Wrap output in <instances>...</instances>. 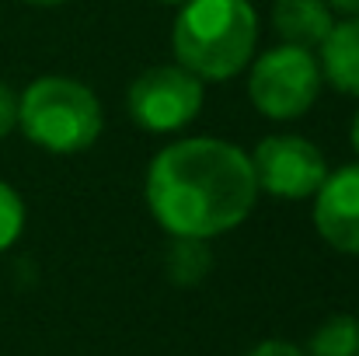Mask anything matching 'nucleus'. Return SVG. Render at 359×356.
Here are the masks:
<instances>
[{
    "instance_id": "f257e3e1",
    "label": "nucleus",
    "mask_w": 359,
    "mask_h": 356,
    "mask_svg": "<svg viewBox=\"0 0 359 356\" xmlns=\"http://www.w3.org/2000/svg\"><path fill=\"white\" fill-rule=\"evenodd\" d=\"M147 206L171 237H220L241 228L258 199L255 171L238 143L220 136L175 140L150 161Z\"/></svg>"
},
{
    "instance_id": "f03ea898",
    "label": "nucleus",
    "mask_w": 359,
    "mask_h": 356,
    "mask_svg": "<svg viewBox=\"0 0 359 356\" xmlns=\"http://www.w3.org/2000/svg\"><path fill=\"white\" fill-rule=\"evenodd\" d=\"M258 14L251 0H189L178 7L171 49L199 81H231L251 63Z\"/></svg>"
},
{
    "instance_id": "7ed1b4c3",
    "label": "nucleus",
    "mask_w": 359,
    "mask_h": 356,
    "mask_svg": "<svg viewBox=\"0 0 359 356\" xmlns=\"http://www.w3.org/2000/svg\"><path fill=\"white\" fill-rule=\"evenodd\" d=\"M18 126L21 133L49 150V154H77L88 150L102 136V102L95 91L74 77H39L18 98Z\"/></svg>"
},
{
    "instance_id": "20e7f679",
    "label": "nucleus",
    "mask_w": 359,
    "mask_h": 356,
    "mask_svg": "<svg viewBox=\"0 0 359 356\" xmlns=\"http://www.w3.org/2000/svg\"><path fill=\"white\" fill-rule=\"evenodd\" d=\"M321 63L314 49L300 46H276L265 49L248 74V98L265 119L290 122L311 112V105L321 95Z\"/></svg>"
},
{
    "instance_id": "39448f33",
    "label": "nucleus",
    "mask_w": 359,
    "mask_h": 356,
    "mask_svg": "<svg viewBox=\"0 0 359 356\" xmlns=\"http://www.w3.org/2000/svg\"><path fill=\"white\" fill-rule=\"evenodd\" d=\"M203 81L178 63L143 70L126 95L129 119L147 133H178L203 109Z\"/></svg>"
},
{
    "instance_id": "423d86ee",
    "label": "nucleus",
    "mask_w": 359,
    "mask_h": 356,
    "mask_svg": "<svg viewBox=\"0 0 359 356\" xmlns=\"http://www.w3.org/2000/svg\"><path fill=\"white\" fill-rule=\"evenodd\" d=\"M248 161H251L258 192H269L272 199H283V203L311 199L328 178L325 154L311 140L293 136V133L265 136L248 154Z\"/></svg>"
},
{
    "instance_id": "0eeeda50",
    "label": "nucleus",
    "mask_w": 359,
    "mask_h": 356,
    "mask_svg": "<svg viewBox=\"0 0 359 356\" xmlns=\"http://www.w3.org/2000/svg\"><path fill=\"white\" fill-rule=\"evenodd\" d=\"M314 199V231L342 255H359V161L328 171Z\"/></svg>"
},
{
    "instance_id": "6e6552de",
    "label": "nucleus",
    "mask_w": 359,
    "mask_h": 356,
    "mask_svg": "<svg viewBox=\"0 0 359 356\" xmlns=\"http://www.w3.org/2000/svg\"><path fill=\"white\" fill-rule=\"evenodd\" d=\"M335 25V11L325 0H276L272 28L286 46L318 49Z\"/></svg>"
},
{
    "instance_id": "1a4fd4ad",
    "label": "nucleus",
    "mask_w": 359,
    "mask_h": 356,
    "mask_svg": "<svg viewBox=\"0 0 359 356\" xmlns=\"http://www.w3.org/2000/svg\"><path fill=\"white\" fill-rule=\"evenodd\" d=\"M318 49H321V56H318L321 77L335 91L359 98V14L346 18V21H335L328 39Z\"/></svg>"
},
{
    "instance_id": "9d476101",
    "label": "nucleus",
    "mask_w": 359,
    "mask_h": 356,
    "mask_svg": "<svg viewBox=\"0 0 359 356\" xmlns=\"http://www.w3.org/2000/svg\"><path fill=\"white\" fill-rule=\"evenodd\" d=\"M164 269L175 286H199L213 269V251L203 237H171Z\"/></svg>"
},
{
    "instance_id": "9b49d317",
    "label": "nucleus",
    "mask_w": 359,
    "mask_h": 356,
    "mask_svg": "<svg viewBox=\"0 0 359 356\" xmlns=\"http://www.w3.org/2000/svg\"><path fill=\"white\" fill-rule=\"evenodd\" d=\"M307 356H359V318L353 315H332L325 318L311 343H307Z\"/></svg>"
},
{
    "instance_id": "f8f14e48",
    "label": "nucleus",
    "mask_w": 359,
    "mask_h": 356,
    "mask_svg": "<svg viewBox=\"0 0 359 356\" xmlns=\"http://www.w3.org/2000/svg\"><path fill=\"white\" fill-rule=\"evenodd\" d=\"M25 231V203L14 185L0 178V251H7Z\"/></svg>"
},
{
    "instance_id": "ddd939ff",
    "label": "nucleus",
    "mask_w": 359,
    "mask_h": 356,
    "mask_svg": "<svg viewBox=\"0 0 359 356\" xmlns=\"http://www.w3.org/2000/svg\"><path fill=\"white\" fill-rule=\"evenodd\" d=\"M18 126V95L0 81V140Z\"/></svg>"
},
{
    "instance_id": "4468645a",
    "label": "nucleus",
    "mask_w": 359,
    "mask_h": 356,
    "mask_svg": "<svg viewBox=\"0 0 359 356\" xmlns=\"http://www.w3.org/2000/svg\"><path fill=\"white\" fill-rule=\"evenodd\" d=\"M244 356H307L300 346H293V343H286V339H265V343H258V346H251Z\"/></svg>"
},
{
    "instance_id": "2eb2a0df",
    "label": "nucleus",
    "mask_w": 359,
    "mask_h": 356,
    "mask_svg": "<svg viewBox=\"0 0 359 356\" xmlns=\"http://www.w3.org/2000/svg\"><path fill=\"white\" fill-rule=\"evenodd\" d=\"M332 11H339V14H346V18H356L359 14V0H325Z\"/></svg>"
},
{
    "instance_id": "dca6fc26",
    "label": "nucleus",
    "mask_w": 359,
    "mask_h": 356,
    "mask_svg": "<svg viewBox=\"0 0 359 356\" xmlns=\"http://www.w3.org/2000/svg\"><path fill=\"white\" fill-rule=\"evenodd\" d=\"M349 140H353V147H356V154H359V112L353 116V126H349Z\"/></svg>"
},
{
    "instance_id": "f3484780",
    "label": "nucleus",
    "mask_w": 359,
    "mask_h": 356,
    "mask_svg": "<svg viewBox=\"0 0 359 356\" xmlns=\"http://www.w3.org/2000/svg\"><path fill=\"white\" fill-rule=\"evenodd\" d=\"M25 4H35V7H56V4H63V0H25Z\"/></svg>"
},
{
    "instance_id": "a211bd4d",
    "label": "nucleus",
    "mask_w": 359,
    "mask_h": 356,
    "mask_svg": "<svg viewBox=\"0 0 359 356\" xmlns=\"http://www.w3.org/2000/svg\"><path fill=\"white\" fill-rule=\"evenodd\" d=\"M161 4H171V7H182V4H189V0H161Z\"/></svg>"
}]
</instances>
